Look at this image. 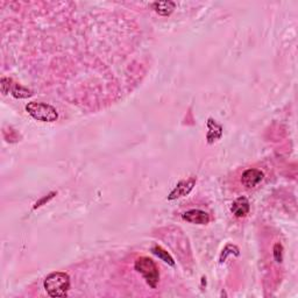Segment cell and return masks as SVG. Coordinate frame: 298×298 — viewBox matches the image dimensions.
<instances>
[{"instance_id":"11","label":"cell","mask_w":298,"mask_h":298,"mask_svg":"<svg viewBox=\"0 0 298 298\" xmlns=\"http://www.w3.org/2000/svg\"><path fill=\"white\" fill-rule=\"evenodd\" d=\"M10 83H12V80L7 78V84H6V78L5 77L2 78V92L4 93V95H6L7 92H10L11 86L13 85V84H10Z\"/></svg>"},{"instance_id":"5","label":"cell","mask_w":298,"mask_h":298,"mask_svg":"<svg viewBox=\"0 0 298 298\" xmlns=\"http://www.w3.org/2000/svg\"><path fill=\"white\" fill-rule=\"evenodd\" d=\"M262 179H263V172L258 169H248L241 176L242 185L246 186L247 189L255 188L258 183H261Z\"/></svg>"},{"instance_id":"12","label":"cell","mask_w":298,"mask_h":298,"mask_svg":"<svg viewBox=\"0 0 298 298\" xmlns=\"http://www.w3.org/2000/svg\"><path fill=\"white\" fill-rule=\"evenodd\" d=\"M282 246L279 245V243H276L275 247H274V256H275V260L277 262H282Z\"/></svg>"},{"instance_id":"6","label":"cell","mask_w":298,"mask_h":298,"mask_svg":"<svg viewBox=\"0 0 298 298\" xmlns=\"http://www.w3.org/2000/svg\"><path fill=\"white\" fill-rule=\"evenodd\" d=\"M183 219L191 224L197 225H206L210 221V215L205 211L202 210H189L182 215Z\"/></svg>"},{"instance_id":"8","label":"cell","mask_w":298,"mask_h":298,"mask_svg":"<svg viewBox=\"0 0 298 298\" xmlns=\"http://www.w3.org/2000/svg\"><path fill=\"white\" fill-rule=\"evenodd\" d=\"M153 9L155 10L156 13H159L160 16L168 17L174 12L176 4L174 2H156L152 4Z\"/></svg>"},{"instance_id":"3","label":"cell","mask_w":298,"mask_h":298,"mask_svg":"<svg viewBox=\"0 0 298 298\" xmlns=\"http://www.w3.org/2000/svg\"><path fill=\"white\" fill-rule=\"evenodd\" d=\"M26 111L32 118L42 123H54L59 118L56 109L49 104L32 102L26 105Z\"/></svg>"},{"instance_id":"4","label":"cell","mask_w":298,"mask_h":298,"mask_svg":"<svg viewBox=\"0 0 298 298\" xmlns=\"http://www.w3.org/2000/svg\"><path fill=\"white\" fill-rule=\"evenodd\" d=\"M195 183H196L195 177L181 181L177 185H176V188L170 192V195L168 196V199L174 200L179 198V197H184L186 195H189L190 191H191L193 188V185H195Z\"/></svg>"},{"instance_id":"7","label":"cell","mask_w":298,"mask_h":298,"mask_svg":"<svg viewBox=\"0 0 298 298\" xmlns=\"http://www.w3.org/2000/svg\"><path fill=\"white\" fill-rule=\"evenodd\" d=\"M232 213L238 218L246 217L249 212V202L246 197H239L238 199H235L233 202L231 206Z\"/></svg>"},{"instance_id":"10","label":"cell","mask_w":298,"mask_h":298,"mask_svg":"<svg viewBox=\"0 0 298 298\" xmlns=\"http://www.w3.org/2000/svg\"><path fill=\"white\" fill-rule=\"evenodd\" d=\"M11 92H12V96L16 97V98H27V97H31L33 95V92L23 88L19 84H13V89H11Z\"/></svg>"},{"instance_id":"2","label":"cell","mask_w":298,"mask_h":298,"mask_svg":"<svg viewBox=\"0 0 298 298\" xmlns=\"http://www.w3.org/2000/svg\"><path fill=\"white\" fill-rule=\"evenodd\" d=\"M134 267L135 270L145 277L146 282L148 283L149 286L155 289L157 286V283L160 281L159 267H157L155 261H153L152 258L147 256H142L135 261Z\"/></svg>"},{"instance_id":"1","label":"cell","mask_w":298,"mask_h":298,"mask_svg":"<svg viewBox=\"0 0 298 298\" xmlns=\"http://www.w3.org/2000/svg\"><path fill=\"white\" fill-rule=\"evenodd\" d=\"M43 286L50 297H64L70 289V277L67 272H52L46 277Z\"/></svg>"},{"instance_id":"9","label":"cell","mask_w":298,"mask_h":298,"mask_svg":"<svg viewBox=\"0 0 298 298\" xmlns=\"http://www.w3.org/2000/svg\"><path fill=\"white\" fill-rule=\"evenodd\" d=\"M152 252H153V254H155V255H156L157 257L161 258V260L166 262V263L170 264V265H174V264H175L174 258H172V257L170 256V254L168 253L167 250H164V249L162 248V247H160V246L153 247V248H152Z\"/></svg>"}]
</instances>
